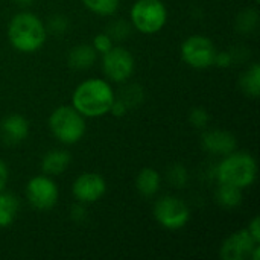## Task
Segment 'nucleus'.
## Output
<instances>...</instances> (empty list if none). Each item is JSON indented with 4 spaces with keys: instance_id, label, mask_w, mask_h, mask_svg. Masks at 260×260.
I'll use <instances>...</instances> for the list:
<instances>
[{
    "instance_id": "13",
    "label": "nucleus",
    "mask_w": 260,
    "mask_h": 260,
    "mask_svg": "<svg viewBox=\"0 0 260 260\" xmlns=\"http://www.w3.org/2000/svg\"><path fill=\"white\" fill-rule=\"evenodd\" d=\"M29 134V122L21 114H11L0 123V137L6 145H18Z\"/></svg>"
},
{
    "instance_id": "25",
    "label": "nucleus",
    "mask_w": 260,
    "mask_h": 260,
    "mask_svg": "<svg viewBox=\"0 0 260 260\" xmlns=\"http://www.w3.org/2000/svg\"><path fill=\"white\" fill-rule=\"evenodd\" d=\"M69 27V23H67V18L64 15H53L50 20H49V24L46 26L47 30L56 34V35H61L67 30Z\"/></svg>"
},
{
    "instance_id": "3",
    "label": "nucleus",
    "mask_w": 260,
    "mask_h": 260,
    "mask_svg": "<svg viewBox=\"0 0 260 260\" xmlns=\"http://www.w3.org/2000/svg\"><path fill=\"white\" fill-rule=\"evenodd\" d=\"M257 177V163L248 152L233 151L224 155L216 168V180L219 184H230L239 189L250 187Z\"/></svg>"
},
{
    "instance_id": "20",
    "label": "nucleus",
    "mask_w": 260,
    "mask_h": 260,
    "mask_svg": "<svg viewBox=\"0 0 260 260\" xmlns=\"http://www.w3.org/2000/svg\"><path fill=\"white\" fill-rule=\"evenodd\" d=\"M120 0H82L87 9L98 15H113L119 8Z\"/></svg>"
},
{
    "instance_id": "27",
    "label": "nucleus",
    "mask_w": 260,
    "mask_h": 260,
    "mask_svg": "<svg viewBox=\"0 0 260 260\" xmlns=\"http://www.w3.org/2000/svg\"><path fill=\"white\" fill-rule=\"evenodd\" d=\"M122 101L126 104V107H128V108H129V105L140 104V101H142V90H140V87H137V85H131V87H128V90H126V91H123V98H122Z\"/></svg>"
},
{
    "instance_id": "8",
    "label": "nucleus",
    "mask_w": 260,
    "mask_h": 260,
    "mask_svg": "<svg viewBox=\"0 0 260 260\" xmlns=\"http://www.w3.org/2000/svg\"><path fill=\"white\" fill-rule=\"evenodd\" d=\"M59 190L56 183L49 175H38L26 184V200L37 210H50L56 206Z\"/></svg>"
},
{
    "instance_id": "1",
    "label": "nucleus",
    "mask_w": 260,
    "mask_h": 260,
    "mask_svg": "<svg viewBox=\"0 0 260 260\" xmlns=\"http://www.w3.org/2000/svg\"><path fill=\"white\" fill-rule=\"evenodd\" d=\"M114 99V90L108 81L90 78L75 88L72 94V105L84 117L94 119L108 114Z\"/></svg>"
},
{
    "instance_id": "26",
    "label": "nucleus",
    "mask_w": 260,
    "mask_h": 260,
    "mask_svg": "<svg viewBox=\"0 0 260 260\" xmlns=\"http://www.w3.org/2000/svg\"><path fill=\"white\" fill-rule=\"evenodd\" d=\"M113 40H123L125 37L129 35V24L125 23V21H114L108 32H107Z\"/></svg>"
},
{
    "instance_id": "32",
    "label": "nucleus",
    "mask_w": 260,
    "mask_h": 260,
    "mask_svg": "<svg viewBox=\"0 0 260 260\" xmlns=\"http://www.w3.org/2000/svg\"><path fill=\"white\" fill-rule=\"evenodd\" d=\"M17 5H20V6H29L34 0H14Z\"/></svg>"
},
{
    "instance_id": "11",
    "label": "nucleus",
    "mask_w": 260,
    "mask_h": 260,
    "mask_svg": "<svg viewBox=\"0 0 260 260\" xmlns=\"http://www.w3.org/2000/svg\"><path fill=\"white\" fill-rule=\"evenodd\" d=\"M257 242L247 229H242L239 232H235L230 235L221 245L219 257L222 260H245L250 259L251 251L254 250Z\"/></svg>"
},
{
    "instance_id": "9",
    "label": "nucleus",
    "mask_w": 260,
    "mask_h": 260,
    "mask_svg": "<svg viewBox=\"0 0 260 260\" xmlns=\"http://www.w3.org/2000/svg\"><path fill=\"white\" fill-rule=\"evenodd\" d=\"M102 70L111 82L122 84L128 81L134 72V58L128 49L113 46L102 55Z\"/></svg>"
},
{
    "instance_id": "14",
    "label": "nucleus",
    "mask_w": 260,
    "mask_h": 260,
    "mask_svg": "<svg viewBox=\"0 0 260 260\" xmlns=\"http://www.w3.org/2000/svg\"><path fill=\"white\" fill-rule=\"evenodd\" d=\"M70 165V154L62 149L49 151L41 160V171L44 175L56 177L67 171Z\"/></svg>"
},
{
    "instance_id": "15",
    "label": "nucleus",
    "mask_w": 260,
    "mask_h": 260,
    "mask_svg": "<svg viewBox=\"0 0 260 260\" xmlns=\"http://www.w3.org/2000/svg\"><path fill=\"white\" fill-rule=\"evenodd\" d=\"M98 58V52L90 44L75 46L67 56V62L73 70H87L90 69Z\"/></svg>"
},
{
    "instance_id": "33",
    "label": "nucleus",
    "mask_w": 260,
    "mask_h": 260,
    "mask_svg": "<svg viewBox=\"0 0 260 260\" xmlns=\"http://www.w3.org/2000/svg\"><path fill=\"white\" fill-rule=\"evenodd\" d=\"M254 2H256V3H257V2H259V0H254Z\"/></svg>"
},
{
    "instance_id": "24",
    "label": "nucleus",
    "mask_w": 260,
    "mask_h": 260,
    "mask_svg": "<svg viewBox=\"0 0 260 260\" xmlns=\"http://www.w3.org/2000/svg\"><path fill=\"white\" fill-rule=\"evenodd\" d=\"M93 49L98 52V53H101V55H104V53H107L113 46H114V40L107 34V32H101V34H98L94 38H93Z\"/></svg>"
},
{
    "instance_id": "30",
    "label": "nucleus",
    "mask_w": 260,
    "mask_h": 260,
    "mask_svg": "<svg viewBox=\"0 0 260 260\" xmlns=\"http://www.w3.org/2000/svg\"><path fill=\"white\" fill-rule=\"evenodd\" d=\"M247 230L250 232V235H251L257 242H260V219L257 218V216H256V218L248 224Z\"/></svg>"
},
{
    "instance_id": "22",
    "label": "nucleus",
    "mask_w": 260,
    "mask_h": 260,
    "mask_svg": "<svg viewBox=\"0 0 260 260\" xmlns=\"http://www.w3.org/2000/svg\"><path fill=\"white\" fill-rule=\"evenodd\" d=\"M166 177H168V181L171 183V186H174V187H177V189H183V187L187 184V181H189L187 169H186L183 165H180V163L172 165V166L168 169Z\"/></svg>"
},
{
    "instance_id": "10",
    "label": "nucleus",
    "mask_w": 260,
    "mask_h": 260,
    "mask_svg": "<svg viewBox=\"0 0 260 260\" xmlns=\"http://www.w3.org/2000/svg\"><path fill=\"white\" fill-rule=\"evenodd\" d=\"M107 192V183L102 175L96 172L81 174L72 184V193L78 203L93 204L99 201Z\"/></svg>"
},
{
    "instance_id": "12",
    "label": "nucleus",
    "mask_w": 260,
    "mask_h": 260,
    "mask_svg": "<svg viewBox=\"0 0 260 260\" xmlns=\"http://www.w3.org/2000/svg\"><path fill=\"white\" fill-rule=\"evenodd\" d=\"M201 145L207 152L224 157V155H229L233 151H236L238 142H236V137L229 131L210 129L203 134Z\"/></svg>"
},
{
    "instance_id": "6",
    "label": "nucleus",
    "mask_w": 260,
    "mask_h": 260,
    "mask_svg": "<svg viewBox=\"0 0 260 260\" xmlns=\"http://www.w3.org/2000/svg\"><path fill=\"white\" fill-rule=\"evenodd\" d=\"M154 218L163 229L180 230L189 222L190 210L183 200L166 195L154 204Z\"/></svg>"
},
{
    "instance_id": "5",
    "label": "nucleus",
    "mask_w": 260,
    "mask_h": 260,
    "mask_svg": "<svg viewBox=\"0 0 260 260\" xmlns=\"http://www.w3.org/2000/svg\"><path fill=\"white\" fill-rule=\"evenodd\" d=\"M131 24L145 35L160 32L168 21V9L161 0H137L131 6Z\"/></svg>"
},
{
    "instance_id": "7",
    "label": "nucleus",
    "mask_w": 260,
    "mask_h": 260,
    "mask_svg": "<svg viewBox=\"0 0 260 260\" xmlns=\"http://www.w3.org/2000/svg\"><path fill=\"white\" fill-rule=\"evenodd\" d=\"M216 55V47L209 37L192 35L186 38L181 44V58L192 69H207L213 66Z\"/></svg>"
},
{
    "instance_id": "16",
    "label": "nucleus",
    "mask_w": 260,
    "mask_h": 260,
    "mask_svg": "<svg viewBox=\"0 0 260 260\" xmlns=\"http://www.w3.org/2000/svg\"><path fill=\"white\" fill-rule=\"evenodd\" d=\"M160 186H161V177L155 169L145 168L137 174L136 187H137L140 195H143L146 198H151L160 190Z\"/></svg>"
},
{
    "instance_id": "31",
    "label": "nucleus",
    "mask_w": 260,
    "mask_h": 260,
    "mask_svg": "<svg viewBox=\"0 0 260 260\" xmlns=\"http://www.w3.org/2000/svg\"><path fill=\"white\" fill-rule=\"evenodd\" d=\"M8 178H9V171L8 166L3 160H0V192L6 187L8 184Z\"/></svg>"
},
{
    "instance_id": "17",
    "label": "nucleus",
    "mask_w": 260,
    "mask_h": 260,
    "mask_svg": "<svg viewBox=\"0 0 260 260\" xmlns=\"http://www.w3.org/2000/svg\"><path fill=\"white\" fill-rule=\"evenodd\" d=\"M20 204L18 200L8 192H0V229H6L9 227L18 213Z\"/></svg>"
},
{
    "instance_id": "19",
    "label": "nucleus",
    "mask_w": 260,
    "mask_h": 260,
    "mask_svg": "<svg viewBox=\"0 0 260 260\" xmlns=\"http://www.w3.org/2000/svg\"><path fill=\"white\" fill-rule=\"evenodd\" d=\"M216 201L225 209H233L242 203V189L230 184H219L216 190Z\"/></svg>"
},
{
    "instance_id": "28",
    "label": "nucleus",
    "mask_w": 260,
    "mask_h": 260,
    "mask_svg": "<svg viewBox=\"0 0 260 260\" xmlns=\"http://www.w3.org/2000/svg\"><path fill=\"white\" fill-rule=\"evenodd\" d=\"M233 61V56L230 52H218L216 50V55H215V59H213V66H218V67H229Z\"/></svg>"
},
{
    "instance_id": "29",
    "label": "nucleus",
    "mask_w": 260,
    "mask_h": 260,
    "mask_svg": "<svg viewBox=\"0 0 260 260\" xmlns=\"http://www.w3.org/2000/svg\"><path fill=\"white\" fill-rule=\"evenodd\" d=\"M126 111H128L126 104L122 99H114V102H113V105L110 108V113L113 116H116V117H123L126 114Z\"/></svg>"
},
{
    "instance_id": "23",
    "label": "nucleus",
    "mask_w": 260,
    "mask_h": 260,
    "mask_svg": "<svg viewBox=\"0 0 260 260\" xmlns=\"http://www.w3.org/2000/svg\"><path fill=\"white\" fill-rule=\"evenodd\" d=\"M189 122L195 126V128H206L210 122V114L206 108L203 107H197L190 111L189 114Z\"/></svg>"
},
{
    "instance_id": "18",
    "label": "nucleus",
    "mask_w": 260,
    "mask_h": 260,
    "mask_svg": "<svg viewBox=\"0 0 260 260\" xmlns=\"http://www.w3.org/2000/svg\"><path fill=\"white\" fill-rule=\"evenodd\" d=\"M239 85L247 96L257 98L260 94V67L257 62L251 64L241 76Z\"/></svg>"
},
{
    "instance_id": "4",
    "label": "nucleus",
    "mask_w": 260,
    "mask_h": 260,
    "mask_svg": "<svg viewBox=\"0 0 260 260\" xmlns=\"http://www.w3.org/2000/svg\"><path fill=\"white\" fill-rule=\"evenodd\" d=\"M49 129L58 142L75 145L85 134V117L73 105H61L52 111Z\"/></svg>"
},
{
    "instance_id": "2",
    "label": "nucleus",
    "mask_w": 260,
    "mask_h": 260,
    "mask_svg": "<svg viewBox=\"0 0 260 260\" xmlns=\"http://www.w3.org/2000/svg\"><path fill=\"white\" fill-rule=\"evenodd\" d=\"M46 37V24L40 17L29 11L15 14L8 24V38L11 46L23 53H32L41 49Z\"/></svg>"
},
{
    "instance_id": "21",
    "label": "nucleus",
    "mask_w": 260,
    "mask_h": 260,
    "mask_svg": "<svg viewBox=\"0 0 260 260\" xmlns=\"http://www.w3.org/2000/svg\"><path fill=\"white\" fill-rule=\"evenodd\" d=\"M257 23H259V14H257L256 9H245L236 18L238 30L242 32V34L253 32L257 27Z\"/></svg>"
}]
</instances>
